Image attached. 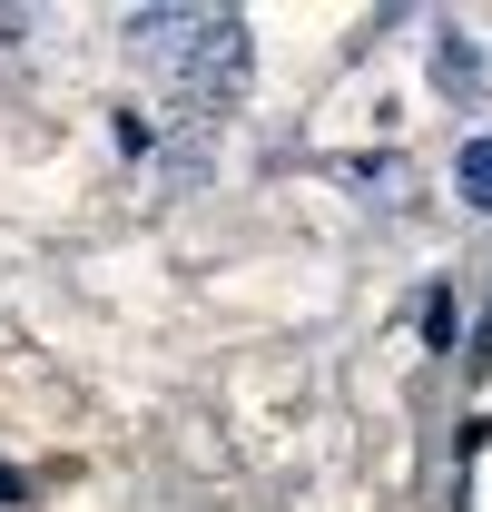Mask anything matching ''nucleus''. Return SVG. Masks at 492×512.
Wrapping results in <instances>:
<instances>
[{"instance_id":"nucleus-2","label":"nucleus","mask_w":492,"mask_h":512,"mask_svg":"<svg viewBox=\"0 0 492 512\" xmlns=\"http://www.w3.org/2000/svg\"><path fill=\"white\" fill-rule=\"evenodd\" d=\"M463 197H473V207H492V138H473V148H463Z\"/></svg>"},{"instance_id":"nucleus-1","label":"nucleus","mask_w":492,"mask_h":512,"mask_svg":"<svg viewBox=\"0 0 492 512\" xmlns=\"http://www.w3.org/2000/svg\"><path fill=\"white\" fill-rule=\"evenodd\" d=\"M433 69H443V89H473V79H483L473 40H443V50H433Z\"/></svg>"},{"instance_id":"nucleus-4","label":"nucleus","mask_w":492,"mask_h":512,"mask_svg":"<svg viewBox=\"0 0 492 512\" xmlns=\"http://www.w3.org/2000/svg\"><path fill=\"white\" fill-rule=\"evenodd\" d=\"M20 493H30V483H20V473H10V463H0V503H20Z\"/></svg>"},{"instance_id":"nucleus-3","label":"nucleus","mask_w":492,"mask_h":512,"mask_svg":"<svg viewBox=\"0 0 492 512\" xmlns=\"http://www.w3.org/2000/svg\"><path fill=\"white\" fill-rule=\"evenodd\" d=\"M424 335H433V345H453V296H443V286L424 296Z\"/></svg>"}]
</instances>
